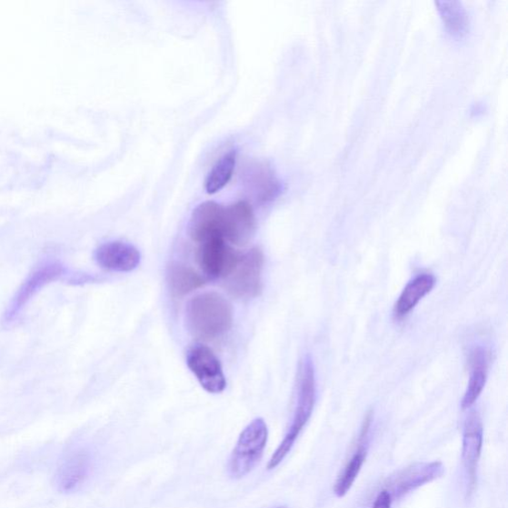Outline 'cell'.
I'll return each instance as SVG.
<instances>
[{"mask_svg":"<svg viewBox=\"0 0 508 508\" xmlns=\"http://www.w3.org/2000/svg\"><path fill=\"white\" fill-rule=\"evenodd\" d=\"M231 303L215 292L192 298L186 308V323L194 338L211 341L223 336L233 326Z\"/></svg>","mask_w":508,"mask_h":508,"instance_id":"cell-1","label":"cell"},{"mask_svg":"<svg viewBox=\"0 0 508 508\" xmlns=\"http://www.w3.org/2000/svg\"><path fill=\"white\" fill-rule=\"evenodd\" d=\"M316 403L315 370L309 355L301 362L298 372L297 405L294 419L284 440L270 458L267 469L274 470L295 445L301 432L308 423Z\"/></svg>","mask_w":508,"mask_h":508,"instance_id":"cell-2","label":"cell"},{"mask_svg":"<svg viewBox=\"0 0 508 508\" xmlns=\"http://www.w3.org/2000/svg\"><path fill=\"white\" fill-rule=\"evenodd\" d=\"M268 442V427L263 418L252 421L237 439L229 460L228 471L233 479L240 480L254 471L261 462Z\"/></svg>","mask_w":508,"mask_h":508,"instance_id":"cell-3","label":"cell"},{"mask_svg":"<svg viewBox=\"0 0 508 508\" xmlns=\"http://www.w3.org/2000/svg\"><path fill=\"white\" fill-rule=\"evenodd\" d=\"M264 254L258 248L239 258L233 272L225 277V288L237 299H251L261 294Z\"/></svg>","mask_w":508,"mask_h":508,"instance_id":"cell-4","label":"cell"},{"mask_svg":"<svg viewBox=\"0 0 508 508\" xmlns=\"http://www.w3.org/2000/svg\"><path fill=\"white\" fill-rule=\"evenodd\" d=\"M187 364L204 391L214 394L224 391L226 382L222 364L207 345H194L188 351Z\"/></svg>","mask_w":508,"mask_h":508,"instance_id":"cell-5","label":"cell"},{"mask_svg":"<svg viewBox=\"0 0 508 508\" xmlns=\"http://www.w3.org/2000/svg\"><path fill=\"white\" fill-rule=\"evenodd\" d=\"M240 256L223 237H214L202 244L198 261L204 274L214 278H225L233 272Z\"/></svg>","mask_w":508,"mask_h":508,"instance_id":"cell-6","label":"cell"},{"mask_svg":"<svg viewBox=\"0 0 508 508\" xmlns=\"http://www.w3.org/2000/svg\"><path fill=\"white\" fill-rule=\"evenodd\" d=\"M483 443V428L478 413L468 416L463 427V463L468 478V492L472 493L477 484L479 462Z\"/></svg>","mask_w":508,"mask_h":508,"instance_id":"cell-7","label":"cell"},{"mask_svg":"<svg viewBox=\"0 0 508 508\" xmlns=\"http://www.w3.org/2000/svg\"><path fill=\"white\" fill-rule=\"evenodd\" d=\"M255 232V217L250 204L237 202L224 207L223 236L235 245L244 246L251 242Z\"/></svg>","mask_w":508,"mask_h":508,"instance_id":"cell-8","label":"cell"},{"mask_svg":"<svg viewBox=\"0 0 508 508\" xmlns=\"http://www.w3.org/2000/svg\"><path fill=\"white\" fill-rule=\"evenodd\" d=\"M224 207L214 202H204L194 210L189 224L193 241L203 244L214 237H223Z\"/></svg>","mask_w":508,"mask_h":508,"instance_id":"cell-9","label":"cell"},{"mask_svg":"<svg viewBox=\"0 0 508 508\" xmlns=\"http://www.w3.org/2000/svg\"><path fill=\"white\" fill-rule=\"evenodd\" d=\"M443 473H444V467L440 462L415 463L393 477L386 491L391 493L393 500L395 496L404 495L421 485L440 478Z\"/></svg>","mask_w":508,"mask_h":508,"instance_id":"cell-10","label":"cell"},{"mask_svg":"<svg viewBox=\"0 0 508 508\" xmlns=\"http://www.w3.org/2000/svg\"><path fill=\"white\" fill-rule=\"evenodd\" d=\"M97 264L116 273L133 272L140 264L136 247L123 242L106 243L95 252Z\"/></svg>","mask_w":508,"mask_h":508,"instance_id":"cell-11","label":"cell"},{"mask_svg":"<svg viewBox=\"0 0 508 508\" xmlns=\"http://www.w3.org/2000/svg\"><path fill=\"white\" fill-rule=\"evenodd\" d=\"M372 421L373 415L370 413L365 417L362 427L358 448H356L352 458L340 473L336 483H334V492L338 497H344L347 494L356 478L359 477L367 456V444H369L367 437H369Z\"/></svg>","mask_w":508,"mask_h":508,"instance_id":"cell-12","label":"cell"},{"mask_svg":"<svg viewBox=\"0 0 508 508\" xmlns=\"http://www.w3.org/2000/svg\"><path fill=\"white\" fill-rule=\"evenodd\" d=\"M91 471V457L84 450L75 451L64 460L58 473L57 484L63 493H71L88 478Z\"/></svg>","mask_w":508,"mask_h":508,"instance_id":"cell-13","label":"cell"},{"mask_svg":"<svg viewBox=\"0 0 508 508\" xmlns=\"http://www.w3.org/2000/svg\"><path fill=\"white\" fill-rule=\"evenodd\" d=\"M469 362L471 374L466 393L462 400L463 409L472 407L483 391L488 380L490 354L483 347L478 345L471 351Z\"/></svg>","mask_w":508,"mask_h":508,"instance_id":"cell-14","label":"cell"},{"mask_svg":"<svg viewBox=\"0 0 508 508\" xmlns=\"http://www.w3.org/2000/svg\"><path fill=\"white\" fill-rule=\"evenodd\" d=\"M63 274L61 265L54 263L43 264L32 274L18 291L12 307L9 309L7 318H13L24 308L26 303L34 297L38 289L45 286L51 281L57 279Z\"/></svg>","mask_w":508,"mask_h":508,"instance_id":"cell-15","label":"cell"},{"mask_svg":"<svg viewBox=\"0 0 508 508\" xmlns=\"http://www.w3.org/2000/svg\"><path fill=\"white\" fill-rule=\"evenodd\" d=\"M435 284L436 278L429 274H421L410 281L394 306L395 318L406 317L418 305V303L430 294Z\"/></svg>","mask_w":508,"mask_h":508,"instance_id":"cell-16","label":"cell"},{"mask_svg":"<svg viewBox=\"0 0 508 508\" xmlns=\"http://www.w3.org/2000/svg\"><path fill=\"white\" fill-rule=\"evenodd\" d=\"M168 284L172 294L180 298L201 288L204 284V280L191 267L175 264L169 267Z\"/></svg>","mask_w":508,"mask_h":508,"instance_id":"cell-17","label":"cell"},{"mask_svg":"<svg viewBox=\"0 0 508 508\" xmlns=\"http://www.w3.org/2000/svg\"><path fill=\"white\" fill-rule=\"evenodd\" d=\"M236 157L237 151L231 150L214 165L204 182V188L208 194L220 192L230 182L235 168Z\"/></svg>","mask_w":508,"mask_h":508,"instance_id":"cell-18","label":"cell"},{"mask_svg":"<svg viewBox=\"0 0 508 508\" xmlns=\"http://www.w3.org/2000/svg\"><path fill=\"white\" fill-rule=\"evenodd\" d=\"M439 10L447 28L453 35H461L466 32L468 15L458 2H438Z\"/></svg>","mask_w":508,"mask_h":508,"instance_id":"cell-19","label":"cell"},{"mask_svg":"<svg viewBox=\"0 0 508 508\" xmlns=\"http://www.w3.org/2000/svg\"><path fill=\"white\" fill-rule=\"evenodd\" d=\"M393 497L386 490L377 494L373 508H392Z\"/></svg>","mask_w":508,"mask_h":508,"instance_id":"cell-20","label":"cell"},{"mask_svg":"<svg viewBox=\"0 0 508 508\" xmlns=\"http://www.w3.org/2000/svg\"><path fill=\"white\" fill-rule=\"evenodd\" d=\"M278 508H286V507H278Z\"/></svg>","mask_w":508,"mask_h":508,"instance_id":"cell-21","label":"cell"}]
</instances>
